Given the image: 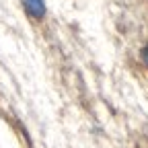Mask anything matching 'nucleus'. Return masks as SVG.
Wrapping results in <instances>:
<instances>
[{
	"mask_svg": "<svg viewBox=\"0 0 148 148\" xmlns=\"http://www.w3.org/2000/svg\"><path fill=\"white\" fill-rule=\"evenodd\" d=\"M140 60H142V64L148 68V45L142 47V51H140Z\"/></svg>",
	"mask_w": 148,
	"mask_h": 148,
	"instance_id": "nucleus-2",
	"label": "nucleus"
},
{
	"mask_svg": "<svg viewBox=\"0 0 148 148\" xmlns=\"http://www.w3.org/2000/svg\"><path fill=\"white\" fill-rule=\"evenodd\" d=\"M23 8H25L27 16L33 18V21H41L47 12L45 0H23Z\"/></svg>",
	"mask_w": 148,
	"mask_h": 148,
	"instance_id": "nucleus-1",
	"label": "nucleus"
}]
</instances>
